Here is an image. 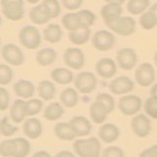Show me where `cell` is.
<instances>
[{
  "label": "cell",
  "mask_w": 157,
  "mask_h": 157,
  "mask_svg": "<svg viewBox=\"0 0 157 157\" xmlns=\"http://www.w3.org/2000/svg\"><path fill=\"white\" fill-rule=\"evenodd\" d=\"M41 4L45 7L51 15V19H55L59 16L61 11L60 4L58 0H43Z\"/></svg>",
  "instance_id": "obj_38"
},
{
  "label": "cell",
  "mask_w": 157,
  "mask_h": 157,
  "mask_svg": "<svg viewBox=\"0 0 157 157\" xmlns=\"http://www.w3.org/2000/svg\"><path fill=\"white\" fill-rule=\"evenodd\" d=\"M78 13V15H80V17L82 19L83 27L90 28V27L92 26L93 24H94L95 20H96L94 13H92L91 11H90V10H80Z\"/></svg>",
  "instance_id": "obj_42"
},
{
  "label": "cell",
  "mask_w": 157,
  "mask_h": 157,
  "mask_svg": "<svg viewBox=\"0 0 157 157\" xmlns=\"http://www.w3.org/2000/svg\"><path fill=\"white\" fill-rule=\"evenodd\" d=\"M73 147L80 157H100L101 144L96 137L77 140Z\"/></svg>",
  "instance_id": "obj_1"
},
{
  "label": "cell",
  "mask_w": 157,
  "mask_h": 157,
  "mask_svg": "<svg viewBox=\"0 0 157 157\" xmlns=\"http://www.w3.org/2000/svg\"><path fill=\"white\" fill-rule=\"evenodd\" d=\"M98 136L102 141L106 142V144H111L118 140L120 136V130L116 125L107 123L100 127L99 131H98Z\"/></svg>",
  "instance_id": "obj_17"
},
{
  "label": "cell",
  "mask_w": 157,
  "mask_h": 157,
  "mask_svg": "<svg viewBox=\"0 0 157 157\" xmlns=\"http://www.w3.org/2000/svg\"><path fill=\"white\" fill-rule=\"evenodd\" d=\"M19 40L24 47L28 49H36L41 43V36L36 27L26 26L19 33Z\"/></svg>",
  "instance_id": "obj_2"
},
{
  "label": "cell",
  "mask_w": 157,
  "mask_h": 157,
  "mask_svg": "<svg viewBox=\"0 0 157 157\" xmlns=\"http://www.w3.org/2000/svg\"><path fill=\"white\" fill-rule=\"evenodd\" d=\"M13 78V71L8 65L1 64L0 65V85L5 86L11 82Z\"/></svg>",
  "instance_id": "obj_41"
},
{
  "label": "cell",
  "mask_w": 157,
  "mask_h": 157,
  "mask_svg": "<svg viewBox=\"0 0 157 157\" xmlns=\"http://www.w3.org/2000/svg\"><path fill=\"white\" fill-rule=\"evenodd\" d=\"M106 26L122 36H132L136 32V21L132 17H120Z\"/></svg>",
  "instance_id": "obj_4"
},
{
  "label": "cell",
  "mask_w": 157,
  "mask_h": 157,
  "mask_svg": "<svg viewBox=\"0 0 157 157\" xmlns=\"http://www.w3.org/2000/svg\"><path fill=\"white\" fill-rule=\"evenodd\" d=\"M148 11H150L155 16V18L157 19V3H155L154 5H152V6L149 8Z\"/></svg>",
  "instance_id": "obj_50"
},
{
  "label": "cell",
  "mask_w": 157,
  "mask_h": 157,
  "mask_svg": "<svg viewBox=\"0 0 157 157\" xmlns=\"http://www.w3.org/2000/svg\"><path fill=\"white\" fill-rule=\"evenodd\" d=\"M61 23L63 27L65 28L67 31L74 32L81 28H86L83 27L82 19L80 17L78 13H67L65 14L61 19Z\"/></svg>",
  "instance_id": "obj_21"
},
{
  "label": "cell",
  "mask_w": 157,
  "mask_h": 157,
  "mask_svg": "<svg viewBox=\"0 0 157 157\" xmlns=\"http://www.w3.org/2000/svg\"><path fill=\"white\" fill-rule=\"evenodd\" d=\"M23 132L25 136L32 140H36L42 134V125L36 118H29L24 123Z\"/></svg>",
  "instance_id": "obj_16"
},
{
  "label": "cell",
  "mask_w": 157,
  "mask_h": 157,
  "mask_svg": "<svg viewBox=\"0 0 157 157\" xmlns=\"http://www.w3.org/2000/svg\"><path fill=\"white\" fill-rule=\"evenodd\" d=\"M17 144L15 139L2 140L0 144V154L2 157H14L16 153Z\"/></svg>",
  "instance_id": "obj_33"
},
{
  "label": "cell",
  "mask_w": 157,
  "mask_h": 157,
  "mask_svg": "<svg viewBox=\"0 0 157 157\" xmlns=\"http://www.w3.org/2000/svg\"><path fill=\"white\" fill-rule=\"evenodd\" d=\"M56 57H57V53L56 51L54 50L52 48H42L40 49L37 53H36V62L38 65L40 66H49L51 64L54 63V61L56 60Z\"/></svg>",
  "instance_id": "obj_26"
},
{
  "label": "cell",
  "mask_w": 157,
  "mask_h": 157,
  "mask_svg": "<svg viewBox=\"0 0 157 157\" xmlns=\"http://www.w3.org/2000/svg\"><path fill=\"white\" fill-rule=\"evenodd\" d=\"M42 106H43L42 101L36 99V98H31V99L26 100L27 116H34L38 114L42 109Z\"/></svg>",
  "instance_id": "obj_36"
},
{
  "label": "cell",
  "mask_w": 157,
  "mask_h": 157,
  "mask_svg": "<svg viewBox=\"0 0 157 157\" xmlns=\"http://www.w3.org/2000/svg\"><path fill=\"white\" fill-rule=\"evenodd\" d=\"M150 0H129L127 4V10L132 15H142L148 8Z\"/></svg>",
  "instance_id": "obj_32"
},
{
  "label": "cell",
  "mask_w": 157,
  "mask_h": 157,
  "mask_svg": "<svg viewBox=\"0 0 157 157\" xmlns=\"http://www.w3.org/2000/svg\"><path fill=\"white\" fill-rule=\"evenodd\" d=\"M140 25L144 29L149 31L157 26V19L150 11L144 12L140 18Z\"/></svg>",
  "instance_id": "obj_34"
},
{
  "label": "cell",
  "mask_w": 157,
  "mask_h": 157,
  "mask_svg": "<svg viewBox=\"0 0 157 157\" xmlns=\"http://www.w3.org/2000/svg\"><path fill=\"white\" fill-rule=\"evenodd\" d=\"M135 87V82L129 77L121 76L114 78L109 85V90L116 95L126 94L131 92Z\"/></svg>",
  "instance_id": "obj_13"
},
{
  "label": "cell",
  "mask_w": 157,
  "mask_h": 157,
  "mask_svg": "<svg viewBox=\"0 0 157 157\" xmlns=\"http://www.w3.org/2000/svg\"><path fill=\"white\" fill-rule=\"evenodd\" d=\"M69 123L72 126L77 136H86L90 134L91 124L86 117L75 116L72 118V120Z\"/></svg>",
  "instance_id": "obj_15"
},
{
  "label": "cell",
  "mask_w": 157,
  "mask_h": 157,
  "mask_svg": "<svg viewBox=\"0 0 157 157\" xmlns=\"http://www.w3.org/2000/svg\"><path fill=\"white\" fill-rule=\"evenodd\" d=\"M54 132L59 140L71 141L77 137L75 132H74L70 123H57L54 127Z\"/></svg>",
  "instance_id": "obj_23"
},
{
  "label": "cell",
  "mask_w": 157,
  "mask_h": 157,
  "mask_svg": "<svg viewBox=\"0 0 157 157\" xmlns=\"http://www.w3.org/2000/svg\"><path fill=\"white\" fill-rule=\"evenodd\" d=\"M51 78L59 85H68L73 82L74 74L67 68H56L51 72Z\"/></svg>",
  "instance_id": "obj_25"
},
{
  "label": "cell",
  "mask_w": 157,
  "mask_h": 157,
  "mask_svg": "<svg viewBox=\"0 0 157 157\" xmlns=\"http://www.w3.org/2000/svg\"><path fill=\"white\" fill-rule=\"evenodd\" d=\"M75 87L82 93H90L95 90L97 85L96 77L91 72H82L74 80Z\"/></svg>",
  "instance_id": "obj_7"
},
{
  "label": "cell",
  "mask_w": 157,
  "mask_h": 157,
  "mask_svg": "<svg viewBox=\"0 0 157 157\" xmlns=\"http://www.w3.org/2000/svg\"><path fill=\"white\" fill-rule=\"evenodd\" d=\"M37 93L39 97H41L43 100H51L56 93L55 85L50 81H42L37 86Z\"/></svg>",
  "instance_id": "obj_27"
},
{
  "label": "cell",
  "mask_w": 157,
  "mask_h": 157,
  "mask_svg": "<svg viewBox=\"0 0 157 157\" xmlns=\"http://www.w3.org/2000/svg\"><path fill=\"white\" fill-rule=\"evenodd\" d=\"M150 95L157 97V82L154 83V85L151 86V88H150Z\"/></svg>",
  "instance_id": "obj_49"
},
{
  "label": "cell",
  "mask_w": 157,
  "mask_h": 157,
  "mask_svg": "<svg viewBox=\"0 0 157 157\" xmlns=\"http://www.w3.org/2000/svg\"><path fill=\"white\" fill-rule=\"evenodd\" d=\"M91 43L96 50L108 51L114 46L115 36H113L112 33L105 31V29H101V31H98L93 34Z\"/></svg>",
  "instance_id": "obj_8"
},
{
  "label": "cell",
  "mask_w": 157,
  "mask_h": 157,
  "mask_svg": "<svg viewBox=\"0 0 157 157\" xmlns=\"http://www.w3.org/2000/svg\"><path fill=\"white\" fill-rule=\"evenodd\" d=\"M101 157H125V153L118 146H108L102 152Z\"/></svg>",
  "instance_id": "obj_43"
},
{
  "label": "cell",
  "mask_w": 157,
  "mask_h": 157,
  "mask_svg": "<svg viewBox=\"0 0 157 157\" xmlns=\"http://www.w3.org/2000/svg\"><path fill=\"white\" fill-rule=\"evenodd\" d=\"M13 90L15 94L18 97L31 99L34 94V86L32 82L28 80H19L13 85Z\"/></svg>",
  "instance_id": "obj_19"
},
{
  "label": "cell",
  "mask_w": 157,
  "mask_h": 157,
  "mask_svg": "<svg viewBox=\"0 0 157 157\" xmlns=\"http://www.w3.org/2000/svg\"><path fill=\"white\" fill-rule=\"evenodd\" d=\"M1 55L2 58L6 61L8 64L12 66H21L24 63L25 57L22 50L15 45L13 43L5 44L1 48Z\"/></svg>",
  "instance_id": "obj_9"
},
{
  "label": "cell",
  "mask_w": 157,
  "mask_h": 157,
  "mask_svg": "<svg viewBox=\"0 0 157 157\" xmlns=\"http://www.w3.org/2000/svg\"><path fill=\"white\" fill-rule=\"evenodd\" d=\"M1 11L8 20L20 21L24 16V0H1Z\"/></svg>",
  "instance_id": "obj_3"
},
{
  "label": "cell",
  "mask_w": 157,
  "mask_h": 157,
  "mask_svg": "<svg viewBox=\"0 0 157 157\" xmlns=\"http://www.w3.org/2000/svg\"><path fill=\"white\" fill-rule=\"evenodd\" d=\"M131 127L135 135L139 137H146L151 131L150 120L144 114H137L134 116L131 122Z\"/></svg>",
  "instance_id": "obj_11"
},
{
  "label": "cell",
  "mask_w": 157,
  "mask_h": 157,
  "mask_svg": "<svg viewBox=\"0 0 157 157\" xmlns=\"http://www.w3.org/2000/svg\"><path fill=\"white\" fill-rule=\"evenodd\" d=\"M141 106V98L132 94L122 96L118 102V107H119L120 111L127 116H136V114L140 111Z\"/></svg>",
  "instance_id": "obj_5"
},
{
  "label": "cell",
  "mask_w": 157,
  "mask_h": 157,
  "mask_svg": "<svg viewBox=\"0 0 157 157\" xmlns=\"http://www.w3.org/2000/svg\"><path fill=\"white\" fill-rule=\"evenodd\" d=\"M61 4L65 9L73 11V10H77L82 6V0H61Z\"/></svg>",
  "instance_id": "obj_45"
},
{
  "label": "cell",
  "mask_w": 157,
  "mask_h": 157,
  "mask_svg": "<svg viewBox=\"0 0 157 157\" xmlns=\"http://www.w3.org/2000/svg\"><path fill=\"white\" fill-rule=\"evenodd\" d=\"M154 63H155V65L157 66V51L154 54Z\"/></svg>",
  "instance_id": "obj_53"
},
{
  "label": "cell",
  "mask_w": 157,
  "mask_h": 157,
  "mask_svg": "<svg viewBox=\"0 0 157 157\" xmlns=\"http://www.w3.org/2000/svg\"><path fill=\"white\" fill-rule=\"evenodd\" d=\"M122 11L123 10L121 5L114 3H106L104 6H102L100 10V15L103 18L105 25H108L109 23L117 20L118 18H120Z\"/></svg>",
  "instance_id": "obj_18"
},
{
  "label": "cell",
  "mask_w": 157,
  "mask_h": 157,
  "mask_svg": "<svg viewBox=\"0 0 157 157\" xmlns=\"http://www.w3.org/2000/svg\"><path fill=\"white\" fill-rule=\"evenodd\" d=\"M90 37V28H81L77 31L69 33V39L76 45H82L88 41Z\"/></svg>",
  "instance_id": "obj_29"
},
{
  "label": "cell",
  "mask_w": 157,
  "mask_h": 157,
  "mask_svg": "<svg viewBox=\"0 0 157 157\" xmlns=\"http://www.w3.org/2000/svg\"><path fill=\"white\" fill-rule=\"evenodd\" d=\"M109 114L104 105L99 101H94L90 107V115L91 120L95 124H102L106 120L107 115Z\"/></svg>",
  "instance_id": "obj_24"
},
{
  "label": "cell",
  "mask_w": 157,
  "mask_h": 157,
  "mask_svg": "<svg viewBox=\"0 0 157 157\" xmlns=\"http://www.w3.org/2000/svg\"><path fill=\"white\" fill-rule=\"evenodd\" d=\"M144 111L147 116L157 119V97L150 95L144 102Z\"/></svg>",
  "instance_id": "obj_37"
},
{
  "label": "cell",
  "mask_w": 157,
  "mask_h": 157,
  "mask_svg": "<svg viewBox=\"0 0 157 157\" xmlns=\"http://www.w3.org/2000/svg\"><path fill=\"white\" fill-rule=\"evenodd\" d=\"M60 101L63 106L68 108H73L78 104V95L76 90L72 87H67L60 94Z\"/></svg>",
  "instance_id": "obj_30"
},
{
  "label": "cell",
  "mask_w": 157,
  "mask_h": 157,
  "mask_svg": "<svg viewBox=\"0 0 157 157\" xmlns=\"http://www.w3.org/2000/svg\"><path fill=\"white\" fill-rule=\"evenodd\" d=\"M139 157H157V144H153L141 151Z\"/></svg>",
  "instance_id": "obj_46"
},
{
  "label": "cell",
  "mask_w": 157,
  "mask_h": 157,
  "mask_svg": "<svg viewBox=\"0 0 157 157\" xmlns=\"http://www.w3.org/2000/svg\"><path fill=\"white\" fill-rule=\"evenodd\" d=\"M55 157H76L72 152L67 151V150H62L55 155Z\"/></svg>",
  "instance_id": "obj_47"
},
{
  "label": "cell",
  "mask_w": 157,
  "mask_h": 157,
  "mask_svg": "<svg viewBox=\"0 0 157 157\" xmlns=\"http://www.w3.org/2000/svg\"><path fill=\"white\" fill-rule=\"evenodd\" d=\"M62 29L59 25L50 24L44 29L43 36L46 41L50 43H57L61 40L62 38Z\"/></svg>",
  "instance_id": "obj_28"
},
{
  "label": "cell",
  "mask_w": 157,
  "mask_h": 157,
  "mask_svg": "<svg viewBox=\"0 0 157 157\" xmlns=\"http://www.w3.org/2000/svg\"><path fill=\"white\" fill-rule=\"evenodd\" d=\"M64 62L68 67L78 70L85 65V54L80 48H68L64 53Z\"/></svg>",
  "instance_id": "obj_12"
},
{
  "label": "cell",
  "mask_w": 157,
  "mask_h": 157,
  "mask_svg": "<svg viewBox=\"0 0 157 157\" xmlns=\"http://www.w3.org/2000/svg\"><path fill=\"white\" fill-rule=\"evenodd\" d=\"M96 73L103 78H110L114 77L117 72V65L114 60L110 58H102L98 60L95 65Z\"/></svg>",
  "instance_id": "obj_14"
},
{
  "label": "cell",
  "mask_w": 157,
  "mask_h": 157,
  "mask_svg": "<svg viewBox=\"0 0 157 157\" xmlns=\"http://www.w3.org/2000/svg\"><path fill=\"white\" fill-rule=\"evenodd\" d=\"M18 128L14 127L9 123L8 117H3L0 122V132H1V135L4 136H12L15 132H17Z\"/></svg>",
  "instance_id": "obj_39"
},
{
  "label": "cell",
  "mask_w": 157,
  "mask_h": 157,
  "mask_svg": "<svg viewBox=\"0 0 157 157\" xmlns=\"http://www.w3.org/2000/svg\"><path fill=\"white\" fill-rule=\"evenodd\" d=\"M155 70L154 67L150 63H142L136 68L135 72V78L136 82L139 83L140 86H149L155 81Z\"/></svg>",
  "instance_id": "obj_6"
},
{
  "label": "cell",
  "mask_w": 157,
  "mask_h": 157,
  "mask_svg": "<svg viewBox=\"0 0 157 157\" xmlns=\"http://www.w3.org/2000/svg\"><path fill=\"white\" fill-rule=\"evenodd\" d=\"M27 1L29 4H36L37 2H39V0H27Z\"/></svg>",
  "instance_id": "obj_52"
},
{
  "label": "cell",
  "mask_w": 157,
  "mask_h": 157,
  "mask_svg": "<svg viewBox=\"0 0 157 157\" xmlns=\"http://www.w3.org/2000/svg\"><path fill=\"white\" fill-rule=\"evenodd\" d=\"M32 157H51V155L48 153V152L44 151V150H40L37 151L36 153H33V155Z\"/></svg>",
  "instance_id": "obj_48"
},
{
  "label": "cell",
  "mask_w": 157,
  "mask_h": 157,
  "mask_svg": "<svg viewBox=\"0 0 157 157\" xmlns=\"http://www.w3.org/2000/svg\"><path fill=\"white\" fill-rule=\"evenodd\" d=\"M10 102V94L6 88L0 87V110H6L9 106Z\"/></svg>",
  "instance_id": "obj_44"
},
{
  "label": "cell",
  "mask_w": 157,
  "mask_h": 157,
  "mask_svg": "<svg viewBox=\"0 0 157 157\" xmlns=\"http://www.w3.org/2000/svg\"><path fill=\"white\" fill-rule=\"evenodd\" d=\"M106 3H114V4H119L122 5L126 0H104Z\"/></svg>",
  "instance_id": "obj_51"
},
{
  "label": "cell",
  "mask_w": 157,
  "mask_h": 157,
  "mask_svg": "<svg viewBox=\"0 0 157 157\" xmlns=\"http://www.w3.org/2000/svg\"><path fill=\"white\" fill-rule=\"evenodd\" d=\"M64 112H65V110H64L63 106L60 103L53 102L45 108V110L43 112V117L48 121H56L60 119Z\"/></svg>",
  "instance_id": "obj_31"
},
{
  "label": "cell",
  "mask_w": 157,
  "mask_h": 157,
  "mask_svg": "<svg viewBox=\"0 0 157 157\" xmlns=\"http://www.w3.org/2000/svg\"><path fill=\"white\" fill-rule=\"evenodd\" d=\"M10 116L14 123H21L27 116L26 101L23 99H16L10 108Z\"/></svg>",
  "instance_id": "obj_22"
},
{
  "label": "cell",
  "mask_w": 157,
  "mask_h": 157,
  "mask_svg": "<svg viewBox=\"0 0 157 157\" xmlns=\"http://www.w3.org/2000/svg\"><path fill=\"white\" fill-rule=\"evenodd\" d=\"M15 140H16L17 148L14 157H27L31 151V144L29 140L24 137H17Z\"/></svg>",
  "instance_id": "obj_35"
},
{
  "label": "cell",
  "mask_w": 157,
  "mask_h": 157,
  "mask_svg": "<svg viewBox=\"0 0 157 157\" xmlns=\"http://www.w3.org/2000/svg\"><path fill=\"white\" fill-rule=\"evenodd\" d=\"M116 60L119 66L123 70L130 71L136 66L137 62V55L134 49L125 47L120 49L116 54Z\"/></svg>",
  "instance_id": "obj_10"
},
{
  "label": "cell",
  "mask_w": 157,
  "mask_h": 157,
  "mask_svg": "<svg viewBox=\"0 0 157 157\" xmlns=\"http://www.w3.org/2000/svg\"><path fill=\"white\" fill-rule=\"evenodd\" d=\"M95 100L102 103V104L104 105V107L107 109L108 113H110L114 110V108H115L114 98H113L110 94H108V93H99V94H97Z\"/></svg>",
  "instance_id": "obj_40"
},
{
  "label": "cell",
  "mask_w": 157,
  "mask_h": 157,
  "mask_svg": "<svg viewBox=\"0 0 157 157\" xmlns=\"http://www.w3.org/2000/svg\"><path fill=\"white\" fill-rule=\"evenodd\" d=\"M29 19L36 25H43L46 24L51 20V15L48 10L40 3L31 9L29 11Z\"/></svg>",
  "instance_id": "obj_20"
}]
</instances>
